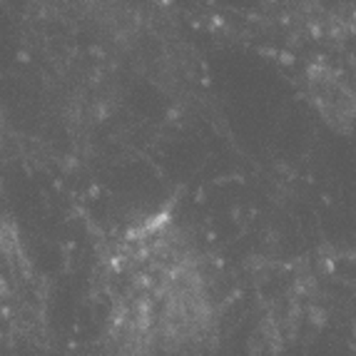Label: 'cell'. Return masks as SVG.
Masks as SVG:
<instances>
[{
    "label": "cell",
    "instance_id": "obj_1",
    "mask_svg": "<svg viewBox=\"0 0 356 356\" xmlns=\"http://www.w3.org/2000/svg\"><path fill=\"white\" fill-rule=\"evenodd\" d=\"M122 314L143 344H184L209 316L202 269L184 234L152 217L132 232L122 250Z\"/></svg>",
    "mask_w": 356,
    "mask_h": 356
}]
</instances>
